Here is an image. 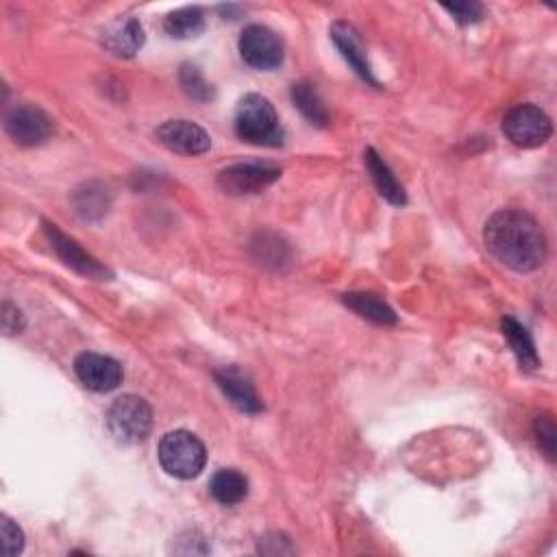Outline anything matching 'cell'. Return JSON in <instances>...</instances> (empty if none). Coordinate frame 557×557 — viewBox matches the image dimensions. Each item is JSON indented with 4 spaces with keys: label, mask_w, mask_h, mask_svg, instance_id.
Here are the masks:
<instances>
[{
    "label": "cell",
    "mask_w": 557,
    "mask_h": 557,
    "mask_svg": "<svg viewBox=\"0 0 557 557\" xmlns=\"http://www.w3.org/2000/svg\"><path fill=\"white\" fill-rule=\"evenodd\" d=\"M281 177V168L275 164L249 162L225 168L218 175V188L229 196H246L266 190Z\"/></svg>",
    "instance_id": "cell-9"
},
{
    "label": "cell",
    "mask_w": 557,
    "mask_h": 557,
    "mask_svg": "<svg viewBox=\"0 0 557 557\" xmlns=\"http://www.w3.org/2000/svg\"><path fill=\"white\" fill-rule=\"evenodd\" d=\"M157 140L162 142L168 151L179 153L185 157L203 155L212 148L209 133L190 120H168L157 129Z\"/></svg>",
    "instance_id": "cell-11"
},
{
    "label": "cell",
    "mask_w": 557,
    "mask_h": 557,
    "mask_svg": "<svg viewBox=\"0 0 557 557\" xmlns=\"http://www.w3.org/2000/svg\"><path fill=\"white\" fill-rule=\"evenodd\" d=\"M259 553L264 555H292L294 547L290 540L283 534H268L264 538H259Z\"/></svg>",
    "instance_id": "cell-26"
},
{
    "label": "cell",
    "mask_w": 557,
    "mask_h": 557,
    "mask_svg": "<svg viewBox=\"0 0 557 557\" xmlns=\"http://www.w3.org/2000/svg\"><path fill=\"white\" fill-rule=\"evenodd\" d=\"M501 329L505 340L512 346L518 366H521V370H525V373H534V370L540 366V357L534 340L529 336V331L514 318H503Z\"/></svg>",
    "instance_id": "cell-16"
},
{
    "label": "cell",
    "mask_w": 557,
    "mask_h": 557,
    "mask_svg": "<svg viewBox=\"0 0 557 557\" xmlns=\"http://www.w3.org/2000/svg\"><path fill=\"white\" fill-rule=\"evenodd\" d=\"M5 131L18 146L33 148L51 140L55 125L44 109L24 103L9 109V114L5 116Z\"/></svg>",
    "instance_id": "cell-6"
},
{
    "label": "cell",
    "mask_w": 557,
    "mask_h": 557,
    "mask_svg": "<svg viewBox=\"0 0 557 557\" xmlns=\"http://www.w3.org/2000/svg\"><path fill=\"white\" fill-rule=\"evenodd\" d=\"M214 379L222 394L227 396L233 407H238L244 414L264 412V403L253 386L251 377L242 373L238 366H222L214 373Z\"/></svg>",
    "instance_id": "cell-12"
},
{
    "label": "cell",
    "mask_w": 557,
    "mask_h": 557,
    "mask_svg": "<svg viewBox=\"0 0 557 557\" xmlns=\"http://www.w3.org/2000/svg\"><path fill=\"white\" fill-rule=\"evenodd\" d=\"M107 427L118 442L138 444L146 440L153 429V410L142 396L125 394L111 403L107 412Z\"/></svg>",
    "instance_id": "cell-4"
},
{
    "label": "cell",
    "mask_w": 557,
    "mask_h": 557,
    "mask_svg": "<svg viewBox=\"0 0 557 557\" xmlns=\"http://www.w3.org/2000/svg\"><path fill=\"white\" fill-rule=\"evenodd\" d=\"M331 40H333V44H336L338 51L342 53V57L346 59V64H349L355 70L357 77L364 79L366 83H370L373 88L379 90L381 85L373 77V70H370L368 57H366V46H364L360 31H357L353 24L340 20L331 27Z\"/></svg>",
    "instance_id": "cell-13"
},
{
    "label": "cell",
    "mask_w": 557,
    "mask_h": 557,
    "mask_svg": "<svg viewBox=\"0 0 557 557\" xmlns=\"http://www.w3.org/2000/svg\"><path fill=\"white\" fill-rule=\"evenodd\" d=\"M74 373H77L79 381L85 388L92 392H111L116 390L122 377V366L114 360L101 353H81L74 360Z\"/></svg>",
    "instance_id": "cell-10"
},
{
    "label": "cell",
    "mask_w": 557,
    "mask_h": 557,
    "mask_svg": "<svg viewBox=\"0 0 557 557\" xmlns=\"http://www.w3.org/2000/svg\"><path fill=\"white\" fill-rule=\"evenodd\" d=\"M164 29L170 37H177V40H190V37L203 33L205 16L198 7H183L166 16Z\"/></svg>",
    "instance_id": "cell-20"
},
{
    "label": "cell",
    "mask_w": 557,
    "mask_h": 557,
    "mask_svg": "<svg viewBox=\"0 0 557 557\" xmlns=\"http://www.w3.org/2000/svg\"><path fill=\"white\" fill-rule=\"evenodd\" d=\"M157 455L166 473L177 479H194L203 473L207 464L205 444L185 429L166 433L159 442Z\"/></svg>",
    "instance_id": "cell-3"
},
{
    "label": "cell",
    "mask_w": 557,
    "mask_h": 557,
    "mask_svg": "<svg viewBox=\"0 0 557 557\" xmlns=\"http://www.w3.org/2000/svg\"><path fill=\"white\" fill-rule=\"evenodd\" d=\"M484 242L494 259L516 272H534L547 259V235L523 209H501L490 216Z\"/></svg>",
    "instance_id": "cell-1"
},
{
    "label": "cell",
    "mask_w": 557,
    "mask_h": 557,
    "mask_svg": "<svg viewBox=\"0 0 557 557\" xmlns=\"http://www.w3.org/2000/svg\"><path fill=\"white\" fill-rule=\"evenodd\" d=\"M364 164L370 179H373L377 192L386 198V201L394 207H403L407 203V194L403 190V185L396 181V177L392 175V170L388 168V164L383 162L381 155L375 151V148H366L364 153Z\"/></svg>",
    "instance_id": "cell-15"
},
{
    "label": "cell",
    "mask_w": 557,
    "mask_h": 557,
    "mask_svg": "<svg viewBox=\"0 0 557 557\" xmlns=\"http://www.w3.org/2000/svg\"><path fill=\"white\" fill-rule=\"evenodd\" d=\"M103 44L118 57H133L144 46V29L140 20L122 18L114 22L105 31Z\"/></svg>",
    "instance_id": "cell-14"
},
{
    "label": "cell",
    "mask_w": 557,
    "mask_h": 557,
    "mask_svg": "<svg viewBox=\"0 0 557 557\" xmlns=\"http://www.w3.org/2000/svg\"><path fill=\"white\" fill-rule=\"evenodd\" d=\"M503 133L518 148H538L547 144L553 125L544 111L531 103L514 105L503 116Z\"/></svg>",
    "instance_id": "cell-5"
},
{
    "label": "cell",
    "mask_w": 557,
    "mask_h": 557,
    "mask_svg": "<svg viewBox=\"0 0 557 557\" xmlns=\"http://www.w3.org/2000/svg\"><path fill=\"white\" fill-rule=\"evenodd\" d=\"M534 433H536V440L540 444V449L553 462L555 460V423H553V418L551 416H538L536 423H534Z\"/></svg>",
    "instance_id": "cell-23"
},
{
    "label": "cell",
    "mask_w": 557,
    "mask_h": 557,
    "mask_svg": "<svg viewBox=\"0 0 557 557\" xmlns=\"http://www.w3.org/2000/svg\"><path fill=\"white\" fill-rule=\"evenodd\" d=\"M209 492L220 505H238L249 497V479H246L240 470L235 468H222L209 481Z\"/></svg>",
    "instance_id": "cell-17"
},
{
    "label": "cell",
    "mask_w": 557,
    "mask_h": 557,
    "mask_svg": "<svg viewBox=\"0 0 557 557\" xmlns=\"http://www.w3.org/2000/svg\"><path fill=\"white\" fill-rule=\"evenodd\" d=\"M240 55L255 70H275L283 64L281 37L262 24H251L240 35Z\"/></svg>",
    "instance_id": "cell-8"
},
{
    "label": "cell",
    "mask_w": 557,
    "mask_h": 557,
    "mask_svg": "<svg viewBox=\"0 0 557 557\" xmlns=\"http://www.w3.org/2000/svg\"><path fill=\"white\" fill-rule=\"evenodd\" d=\"M235 133L255 146H281L283 127L275 107L266 96L246 94L235 109Z\"/></svg>",
    "instance_id": "cell-2"
},
{
    "label": "cell",
    "mask_w": 557,
    "mask_h": 557,
    "mask_svg": "<svg viewBox=\"0 0 557 557\" xmlns=\"http://www.w3.org/2000/svg\"><path fill=\"white\" fill-rule=\"evenodd\" d=\"M292 101L296 105V109L301 111V114L309 120V125H316V127H325L329 114L323 105V98L318 96L316 88L312 83H296L292 88Z\"/></svg>",
    "instance_id": "cell-21"
},
{
    "label": "cell",
    "mask_w": 557,
    "mask_h": 557,
    "mask_svg": "<svg viewBox=\"0 0 557 557\" xmlns=\"http://www.w3.org/2000/svg\"><path fill=\"white\" fill-rule=\"evenodd\" d=\"M0 531H3V547L5 555H18L24 549V534L22 529L11 521L9 516L0 518Z\"/></svg>",
    "instance_id": "cell-24"
},
{
    "label": "cell",
    "mask_w": 557,
    "mask_h": 557,
    "mask_svg": "<svg viewBox=\"0 0 557 557\" xmlns=\"http://www.w3.org/2000/svg\"><path fill=\"white\" fill-rule=\"evenodd\" d=\"M24 329V314L16 305L3 303V331L5 336H14Z\"/></svg>",
    "instance_id": "cell-27"
},
{
    "label": "cell",
    "mask_w": 557,
    "mask_h": 557,
    "mask_svg": "<svg viewBox=\"0 0 557 557\" xmlns=\"http://www.w3.org/2000/svg\"><path fill=\"white\" fill-rule=\"evenodd\" d=\"M179 83H181V88L183 92L188 94L192 101L196 103H209V101H214V88L205 81V77L201 74V70H198L196 66L192 64H183L181 66V72H179Z\"/></svg>",
    "instance_id": "cell-22"
},
{
    "label": "cell",
    "mask_w": 557,
    "mask_h": 557,
    "mask_svg": "<svg viewBox=\"0 0 557 557\" xmlns=\"http://www.w3.org/2000/svg\"><path fill=\"white\" fill-rule=\"evenodd\" d=\"M447 14L453 16L455 22L460 24H475L484 16V7L479 3H453V5H442Z\"/></svg>",
    "instance_id": "cell-25"
},
{
    "label": "cell",
    "mask_w": 557,
    "mask_h": 557,
    "mask_svg": "<svg viewBox=\"0 0 557 557\" xmlns=\"http://www.w3.org/2000/svg\"><path fill=\"white\" fill-rule=\"evenodd\" d=\"M342 301L346 307L353 309L357 316H362L375 325L392 327V325H396V320H399L394 314V309L386 301H381L375 294L351 292V294H344Z\"/></svg>",
    "instance_id": "cell-18"
},
{
    "label": "cell",
    "mask_w": 557,
    "mask_h": 557,
    "mask_svg": "<svg viewBox=\"0 0 557 557\" xmlns=\"http://www.w3.org/2000/svg\"><path fill=\"white\" fill-rule=\"evenodd\" d=\"M72 205L83 220H98L107 214L109 209V192L101 183H85L72 194Z\"/></svg>",
    "instance_id": "cell-19"
},
{
    "label": "cell",
    "mask_w": 557,
    "mask_h": 557,
    "mask_svg": "<svg viewBox=\"0 0 557 557\" xmlns=\"http://www.w3.org/2000/svg\"><path fill=\"white\" fill-rule=\"evenodd\" d=\"M42 225H44V233H46L48 242H51V249L57 253V257L68 268L79 272V275H83V277L96 279V281H107L114 277L94 255L85 251L77 240H72L70 235H66L57 225H53V222L44 220Z\"/></svg>",
    "instance_id": "cell-7"
}]
</instances>
